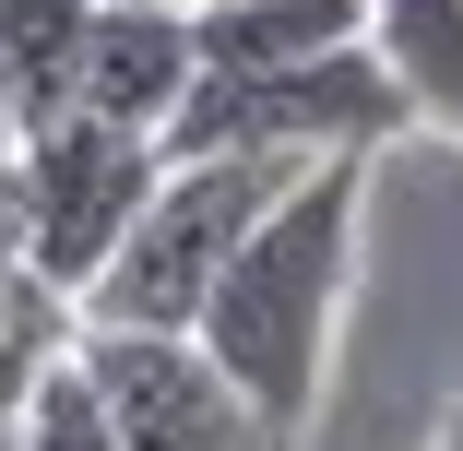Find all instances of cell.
Segmentation results:
<instances>
[{
  "mask_svg": "<svg viewBox=\"0 0 463 451\" xmlns=\"http://www.w3.org/2000/svg\"><path fill=\"white\" fill-rule=\"evenodd\" d=\"M356 238H368V155H321L298 191L238 238V261L214 274V297L191 321L214 344V369L286 439H309V416H321L333 333H345V297H356Z\"/></svg>",
  "mask_w": 463,
  "mask_h": 451,
  "instance_id": "1",
  "label": "cell"
},
{
  "mask_svg": "<svg viewBox=\"0 0 463 451\" xmlns=\"http://www.w3.org/2000/svg\"><path fill=\"white\" fill-rule=\"evenodd\" d=\"M298 155H166V178L143 191L131 238L108 249V274L83 286V321H119V333H191L214 274L238 261V238L298 191Z\"/></svg>",
  "mask_w": 463,
  "mask_h": 451,
  "instance_id": "2",
  "label": "cell"
},
{
  "mask_svg": "<svg viewBox=\"0 0 463 451\" xmlns=\"http://www.w3.org/2000/svg\"><path fill=\"white\" fill-rule=\"evenodd\" d=\"M392 131H416V96L381 71V48H321L286 71H203L191 108L166 119V155H381Z\"/></svg>",
  "mask_w": 463,
  "mask_h": 451,
  "instance_id": "3",
  "label": "cell"
},
{
  "mask_svg": "<svg viewBox=\"0 0 463 451\" xmlns=\"http://www.w3.org/2000/svg\"><path fill=\"white\" fill-rule=\"evenodd\" d=\"M13 166H24V261L48 286H96L108 274V249L131 238V214H143V191L166 178V143L155 131H119V119H96V108H60L48 131H24L13 143Z\"/></svg>",
  "mask_w": 463,
  "mask_h": 451,
  "instance_id": "4",
  "label": "cell"
},
{
  "mask_svg": "<svg viewBox=\"0 0 463 451\" xmlns=\"http://www.w3.org/2000/svg\"><path fill=\"white\" fill-rule=\"evenodd\" d=\"M83 369L108 392V428L119 451H298L273 428L203 333H119V321H83Z\"/></svg>",
  "mask_w": 463,
  "mask_h": 451,
  "instance_id": "5",
  "label": "cell"
},
{
  "mask_svg": "<svg viewBox=\"0 0 463 451\" xmlns=\"http://www.w3.org/2000/svg\"><path fill=\"white\" fill-rule=\"evenodd\" d=\"M191 83H203V36H191V13H178V0H96L71 108H96V119L166 143V119L191 108Z\"/></svg>",
  "mask_w": 463,
  "mask_h": 451,
  "instance_id": "6",
  "label": "cell"
},
{
  "mask_svg": "<svg viewBox=\"0 0 463 451\" xmlns=\"http://www.w3.org/2000/svg\"><path fill=\"white\" fill-rule=\"evenodd\" d=\"M191 36H203V71H286V60L356 48L368 0H203Z\"/></svg>",
  "mask_w": 463,
  "mask_h": 451,
  "instance_id": "7",
  "label": "cell"
},
{
  "mask_svg": "<svg viewBox=\"0 0 463 451\" xmlns=\"http://www.w3.org/2000/svg\"><path fill=\"white\" fill-rule=\"evenodd\" d=\"M83 24H96V0H0V108H13V143L71 108Z\"/></svg>",
  "mask_w": 463,
  "mask_h": 451,
  "instance_id": "8",
  "label": "cell"
},
{
  "mask_svg": "<svg viewBox=\"0 0 463 451\" xmlns=\"http://www.w3.org/2000/svg\"><path fill=\"white\" fill-rule=\"evenodd\" d=\"M368 48L416 96V131L463 143V0H368Z\"/></svg>",
  "mask_w": 463,
  "mask_h": 451,
  "instance_id": "9",
  "label": "cell"
},
{
  "mask_svg": "<svg viewBox=\"0 0 463 451\" xmlns=\"http://www.w3.org/2000/svg\"><path fill=\"white\" fill-rule=\"evenodd\" d=\"M71 333H83V297H71V286H48L36 261H24V274L0 286V428H13V416H24V392L71 356Z\"/></svg>",
  "mask_w": 463,
  "mask_h": 451,
  "instance_id": "10",
  "label": "cell"
},
{
  "mask_svg": "<svg viewBox=\"0 0 463 451\" xmlns=\"http://www.w3.org/2000/svg\"><path fill=\"white\" fill-rule=\"evenodd\" d=\"M13 451H119V428H108V392H96V369H83V333H71V356L24 392V416H13Z\"/></svg>",
  "mask_w": 463,
  "mask_h": 451,
  "instance_id": "11",
  "label": "cell"
},
{
  "mask_svg": "<svg viewBox=\"0 0 463 451\" xmlns=\"http://www.w3.org/2000/svg\"><path fill=\"white\" fill-rule=\"evenodd\" d=\"M24 274V166L0 155V286Z\"/></svg>",
  "mask_w": 463,
  "mask_h": 451,
  "instance_id": "12",
  "label": "cell"
},
{
  "mask_svg": "<svg viewBox=\"0 0 463 451\" xmlns=\"http://www.w3.org/2000/svg\"><path fill=\"white\" fill-rule=\"evenodd\" d=\"M439 451H463V392H451V416H439Z\"/></svg>",
  "mask_w": 463,
  "mask_h": 451,
  "instance_id": "13",
  "label": "cell"
},
{
  "mask_svg": "<svg viewBox=\"0 0 463 451\" xmlns=\"http://www.w3.org/2000/svg\"><path fill=\"white\" fill-rule=\"evenodd\" d=\"M0 155H13V108H0Z\"/></svg>",
  "mask_w": 463,
  "mask_h": 451,
  "instance_id": "14",
  "label": "cell"
}]
</instances>
